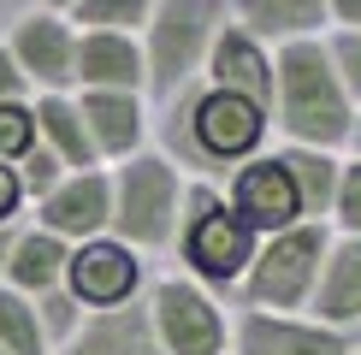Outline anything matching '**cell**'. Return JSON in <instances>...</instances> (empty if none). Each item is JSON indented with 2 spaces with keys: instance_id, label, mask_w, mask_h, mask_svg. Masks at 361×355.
Returning a JSON list of instances; mask_svg holds the SVG:
<instances>
[{
  "instance_id": "cell-11",
  "label": "cell",
  "mask_w": 361,
  "mask_h": 355,
  "mask_svg": "<svg viewBox=\"0 0 361 355\" xmlns=\"http://www.w3.org/2000/svg\"><path fill=\"white\" fill-rule=\"evenodd\" d=\"M231 213L243 219L249 231H290L296 219H302V196H296L290 172H284V160H255V166L237 172L231 184Z\"/></svg>"
},
{
  "instance_id": "cell-13",
  "label": "cell",
  "mask_w": 361,
  "mask_h": 355,
  "mask_svg": "<svg viewBox=\"0 0 361 355\" xmlns=\"http://www.w3.org/2000/svg\"><path fill=\"white\" fill-rule=\"evenodd\" d=\"M148 83L142 42L118 30H78V89H125L137 95Z\"/></svg>"
},
{
  "instance_id": "cell-29",
  "label": "cell",
  "mask_w": 361,
  "mask_h": 355,
  "mask_svg": "<svg viewBox=\"0 0 361 355\" xmlns=\"http://www.w3.org/2000/svg\"><path fill=\"white\" fill-rule=\"evenodd\" d=\"M0 101H30V83L18 77V66H12L6 48H0Z\"/></svg>"
},
{
  "instance_id": "cell-21",
  "label": "cell",
  "mask_w": 361,
  "mask_h": 355,
  "mask_svg": "<svg viewBox=\"0 0 361 355\" xmlns=\"http://www.w3.org/2000/svg\"><path fill=\"white\" fill-rule=\"evenodd\" d=\"M320 314L326 320H355L361 314V243H343L320 278Z\"/></svg>"
},
{
  "instance_id": "cell-8",
  "label": "cell",
  "mask_w": 361,
  "mask_h": 355,
  "mask_svg": "<svg viewBox=\"0 0 361 355\" xmlns=\"http://www.w3.org/2000/svg\"><path fill=\"white\" fill-rule=\"evenodd\" d=\"M148 325H154L160 355H219L225 349V320L214 296L190 278H166L148 296Z\"/></svg>"
},
{
  "instance_id": "cell-17",
  "label": "cell",
  "mask_w": 361,
  "mask_h": 355,
  "mask_svg": "<svg viewBox=\"0 0 361 355\" xmlns=\"http://www.w3.org/2000/svg\"><path fill=\"white\" fill-rule=\"evenodd\" d=\"M30 107H36V142L48 148V154H54L66 172L101 166V160H95V142H89V130H83L78 95H36Z\"/></svg>"
},
{
  "instance_id": "cell-7",
  "label": "cell",
  "mask_w": 361,
  "mask_h": 355,
  "mask_svg": "<svg viewBox=\"0 0 361 355\" xmlns=\"http://www.w3.org/2000/svg\"><path fill=\"white\" fill-rule=\"evenodd\" d=\"M142 290V261L130 243H118L113 231L89 237V243H71L66 261V296L83 308V314H113V308H130Z\"/></svg>"
},
{
  "instance_id": "cell-19",
  "label": "cell",
  "mask_w": 361,
  "mask_h": 355,
  "mask_svg": "<svg viewBox=\"0 0 361 355\" xmlns=\"http://www.w3.org/2000/svg\"><path fill=\"white\" fill-rule=\"evenodd\" d=\"M249 36H302L320 24V0H237Z\"/></svg>"
},
{
  "instance_id": "cell-10",
  "label": "cell",
  "mask_w": 361,
  "mask_h": 355,
  "mask_svg": "<svg viewBox=\"0 0 361 355\" xmlns=\"http://www.w3.org/2000/svg\"><path fill=\"white\" fill-rule=\"evenodd\" d=\"M30 213H36V225L48 237H59V243H89V237H101L113 225V178L101 166L66 172L42 201H30Z\"/></svg>"
},
{
  "instance_id": "cell-12",
  "label": "cell",
  "mask_w": 361,
  "mask_h": 355,
  "mask_svg": "<svg viewBox=\"0 0 361 355\" xmlns=\"http://www.w3.org/2000/svg\"><path fill=\"white\" fill-rule=\"evenodd\" d=\"M78 113H83L89 142H95V160L142 154V137H148L142 95H125V89H78Z\"/></svg>"
},
{
  "instance_id": "cell-18",
  "label": "cell",
  "mask_w": 361,
  "mask_h": 355,
  "mask_svg": "<svg viewBox=\"0 0 361 355\" xmlns=\"http://www.w3.org/2000/svg\"><path fill=\"white\" fill-rule=\"evenodd\" d=\"M237 349L243 355H343V337L320 332V325H296L284 314H243Z\"/></svg>"
},
{
  "instance_id": "cell-22",
  "label": "cell",
  "mask_w": 361,
  "mask_h": 355,
  "mask_svg": "<svg viewBox=\"0 0 361 355\" xmlns=\"http://www.w3.org/2000/svg\"><path fill=\"white\" fill-rule=\"evenodd\" d=\"M154 12V0H78L66 12L78 30H118V36H137Z\"/></svg>"
},
{
  "instance_id": "cell-23",
  "label": "cell",
  "mask_w": 361,
  "mask_h": 355,
  "mask_svg": "<svg viewBox=\"0 0 361 355\" xmlns=\"http://www.w3.org/2000/svg\"><path fill=\"white\" fill-rule=\"evenodd\" d=\"M284 172H290L296 196H302V213H320L332 201V160L320 154H284Z\"/></svg>"
},
{
  "instance_id": "cell-28",
  "label": "cell",
  "mask_w": 361,
  "mask_h": 355,
  "mask_svg": "<svg viewBox=\"0 0 361 355\" xmlns=\"http://www.w3.org/2000/svg\"><path fill=\"white\" fill-rule=\"evenodd\" d=\"M338 66H343V83L361 95V36H343L338 42Z\"/></svg>"
},
{
  "instance_id": "cell-30",
  "label": "cell",
  "mask_w": 361,
  "mask_h": 355,
  "mask_svg": "<svg viewBox=\"0 0 361 355\" xmlns=\"http://www.w3.org/2000/svg\"><path fill=\"white\" fill-rule=\"evenodd\" d=\"M343 219H350V225L361 231V166L343 178Z\"/></svg>"
},
{
  "instance_id": "cell-4",
  "label": "cell",
  "mask_w": 361,
  "mask_h": 355,
  "mask_svg": "<svg viewBox=\"0 0 361 355\" xmlns=\"http://www.w3.org/2000/svg\"><path fill=\"white\" fill-rule=\"evenodd\" d=\"M0 48L12 54L18 77L42 95H78V24L66 12H48V6H30L6 24Z\"/></svg>"
},
{
  "instance_id": "cell-1",
  "label": "cell",
  "mask_w": 361,
  "mask_h": 355,
  "mask_svg": "<svg viewBox=\"0 0 361 355\" xmlns=\"http://www.w3.org/2000/svg\"><path fill=\"white\" fill-rule=\"evenodd\" d=\"M148 42H142V66L154 95H178L195 66L207 59L214 36L225 30V0H154L148 12Z\"/></svg>"
},
{
  "instance_id": "cell-27",
  "label": "cell",
  "mask_w": 361,
  "mask_h": 355,
  "mask_svg": "<svg viewBox=\"0 0 361 355\" xmlns=\"http://www.w3.org/2000/svg\"><path fill=\"white\" fill-rule=\"evenodd\" d=\"M24 213H30V196H24V184H18V166L0 160V231H18Z\"/></svg>"
},
{
  "instance_id": "cell-5",
  "label": "cell",
  "mask_w": 361,
  "mask_h": 355,
  "mask_svg": "<svg viewBox=\"0 0 361 355\" xmlns=\"http://www.w3.org/2000/svg\"><path fill=\"white\" fill-rule=\"evenodd\" d=\"M267 137V107L231 95V89H207L184 107V130H172L178 154L190 160H243Z\"/></svg>"
},
{
  "instance_id": "cell-16",
  "label": "cell",
  "mask_w": 361,
  "mask_h": 355,
  "mask_svg": "<svg viewBox=\"0 0 361 355\" xmlns=\"http://www.w3.org/2000/svg\"><path fill=\"white\" fill-rule=\"evenodd\" d=\"M66 261H71V243L48 237L42 225L12 231V255H6V278H0V285L36 302V296H48V290H66Z\"/></svg>"
},
{
  "instance_id": "cell-3",
  "label": "cell",
  "mask_w": 361,
  "mask_h": 355,
  "mask_svg": "<svg viewBox=\"0 0 361 355\" xmlns=\"http://www.w3.org/2000/svg\"><path fill=\"white\" fill-rule=\"evenodd\" d=\"M178 166L166 154H130L113 178V237L130 249H160L178 225Z\"/></svg>"
},
{
  "instance_id": "cell-33",
  "label": "cell",
  "mask_w": 361,
  "mask_h": 355,
  "mask_svg": "<svg viewBox=\"0 0 361 355\" xmlns=\"http://www.w3.org/2000/svg\"><path fill=\"white\" fill-rule=\"evenodd\" d=\"M42 6H48V12H71V6H78V0H42Z\"/></svg>"
},
{
  "instance_id": "cell-32",
  "label": "cell",
  "mask_w": 361,
  "mask_h": 355,
  "mask_svg": "<svg viewBox=\"0 0 361 355\" xmlns=\"http://www.w3.org/2000/svg\"><path fill=\"white\" fill-rule=\"evenodd\" d=\"M6 255H12V231H0V278H6Z\"/></svg>"
},
{
  "instance_id": "cell-14",
  "label": "cell",
  "mask_w": 361,
  "mask_h": 355,
  "mask_svg": "<svg viewBox=\"0 0 361 355\" xmlns=\"http://www.w3.org/2000/svg\"><path fill=\"white\" fill-rule=\"evenodd\" d=\"M207 71H214V89H231V95L255 101V107L273 101V66H267L261 42H255L243 24L214 36V48H207Z\"/></svg>"
},
{
  "instance_id": "cell-2",
  "label": "cell",
  "mask_w": 361,
  "mask_h": 355,
  "mask_svg": "<svg viewBox=\"0 0 361 355\" xmlns=\"http://www.w3.org/2000/svg\"><path fill=\"white\" fill-rule=\"evenodd\" d=\"M279 118L290 137H302L314 148L350 137V107H343V89L332 77V59L314 42H290L279 54Z\"/></svg>"
},
{
  "instance_id": "cell-6",
  "label": "cell",
  "mask_w": 361,
  "mask_h": 355,
  "mask_svg": "<svg viewBox=\"0 0 361 355\" xmlns=\"http://www.w3.org/2000/svg\"><path fill=\"white\" fill-rule=\"evenodd\" d=\"M178 249H184V261H190L195 278H207V285H231V278H243L249 261H255V231H249L219 196L195 189V201H190V213H184V237H178Z\"/></svg>"
},
{
  "instance_id": "cell-9",
  "label": "cell",
  "mask_w": 361,
  "mask_h": 355,
  "mask_svg": "<svg viewBox=\"0 0 361 355\" xmlns=\"http://www.w3.org/2000/svg\"><path fill=\"white\" fill-rule=\"evenodd\" d=\"M326 237L314 225H290L279 231L261 255L249 261V302L255 308H296L314 285V266H320Z\"/></svg>"
},
{
  "instance_id": "cell-31",
  "label": "cell",
  "mask_w": 361,
  "mask_h": 355,
  "mask_svg": "<svg viewBox=\"0 0 361 355\" xmlns=\"http://www.w3.org/2000/svg\"><path fill=\"white\" fill-rule=\"evenodd\" d=\"M332 6H338V12H343L350 24H361V0H332Z\"/></svg>"
},
{
  "instance_id": "cell-25",
  "label": "cell",
  "mask_w": 361,
  "mask_h": 355,
  "mask_svg": "<svg viewBox=\"0 0 361 355\" xmlns=\"http://www.w3.org/2000/svg\"><path fill=\"white\" fill-rule=\"evenodd\" d=\"M36 314H42V332H48V344H54V349H59V344H66V337L83 325V308L71 302L66 290H48V296H36Z\"/></svg>"
},
{
  "instance_id": "cell-34",
  "label": "cell",
  "mask_w": 361,
  "mask_h": 355,
  "mask_svg": "<svg viewBox=\"0 0 361 355\" xmlns=\"http://www.w3.org/2000/svg\"><path fill=\"white\" fill-rule=\"evenodd\" d=\"M0 355H6V349H0Z\"/></svg>"
},
{
  "instance_id": "cell-20",
  "label": "cell",
  "mask_w": 361,
  "mask_h": 355,
  "mask_svg": "<svg viewBox=\"0 0 361 355\" xmlns=\"http://www.w3.org/2000/svg\"><path fill=\"white\" fill-rule=\"evenodd\" d=\"M0 349L6 355H54L36 302L18 296V290H6V285H0Z\"/></svg>"
},
{
  "instance_id": "cell-15",
  "label": "cell",
  "mask_w": 361,
  "mask_h": 355,
  "mask_svg": "<svg viewBox=\"0 0 361 355\" xmlns=\"http://www.w3.org/2000/svg\"><path fill=\"white\" fill-rule=\"evenodd\" d=\"M54 355H160L148 308H113V314H83V325Z\"/></svg>"
},
{
  "instance_id": "cell-26",
  "label": "cell",
  "mask_w": 361,
  "mask_h": 355,
  "mask_svg": "<svg viewBox=\"0 0 361 355\" xmlns=\"http://www.w3.org/2000/svg\"><path fill=\"white\" fill-rule=\"evenodd\" d=\"M59 178H66V166H59V160H54L42 142L18 160V184H24V196H30V201H42V196H48V189L59 184Z\"/></svg>"
},
{
  "instance_id": "cell-24",
  "label": "cell",
  "mask_w": 361,
  "mask_h": 355,
  "mask_svg": "<svg viewBox=\"0 0 361 355\" xmlns=\"http://www.w3.org/2000/svg\"><path fill=\"white\" fill-rule=\"evenodd\" d=\"M30 148H36V107L30 101H0V160L18 166Z\"/></svg>"
}]
</instances>
